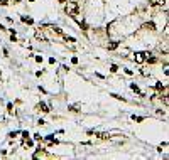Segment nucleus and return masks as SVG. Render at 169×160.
Listing matches in <instances>:
<instances>
[{"label":"nucleus","mask_w":169,"mask_h":160,"mask_svg":"<svg viewBox=\"0 0 169 160\" xmlns=\"http://www.w3.org/2000/svg\"><path fill=\"white\" fill-rule=\"evenodd\" d=\"M64 12L69 17H74V15H78V12H80V5L76 2H73V0H68V4L64 5Z\"/></svg>","instance_id":"nucleus-1"},{"label":"nucleus","mask_w":169,"mask_h":160,"mask_svg":"<svg viewBox=\"0 0 169 160\" xmlns=\"http://www.w3.org/2000/svg\"><path fill=\"white\" fill-rule=\"evenodd\" d=\"M145 61V52H135V62L142 64Z\"/></svg>","instance_id":"nucleus-2"},{"label":"nucleus","mask_w":169,"mask_h":160,"mask_svg":"<svg viewBox=\"0 0 169 160\" xmlns=\"http://www.w3.org/2000/svg\"><path fill=\"white\" fill-rule=\"evenodd\" d=\"M166 4V0H149V5H152V7H155V5H164Z\"/></svg>","instance_id":"nucleus-3"},{"label":"nucleus","mask_w":169,"mask_h":160,"mask_svg":"<svg viewBox=\"0 0 169 160\" xmlns=\"http://www.w3.org/2000/svg\"><path fill=\"white\" fill-rule=\"evenodd\" d=\"M44 142H46L47 145H54V143H58V140H54V137H53V135L46 137V138H44Z\"/></svg>","instance_id":"nucleus-4"},{"label":"nucleus","mask_w":169,"mask_h":160,"mask_svg":"<svg viewBox=\"0 0 169 160\" xmlns=\"http://www.w3.org/2000/svg\"><path fill=\"white\" fill-rule=\"evenodd\" d=\"M37 110H39V111H42V113H47V111H49V108H47L44 103H39V105H37Z\"/></svg>","instance_id":"nucleus-5"},{"label":"nucleus","mask_w":169,"mask_h":160,"mask_svg":"<svg viewBox=\"0 0 169 160\" xmlns=\"http://www.w3.org/2000/svg\"><path fill=\"white\" fill-rule=\"evenodd\" d=\"M144 29H147V30H155V24L154 22H147V24H144Z\"/></svg>","instance_id":"nucleus-6"},{"label":"nucleus","mask_w":169,"mask_h":160,"mask_svg":"<svg viewBox=\"0 0 169 160\" xmlns=\"http://www.w3.org/2000/svg\"><path fill=\"white\" fill-rule=\"evenodd\" d=\"M24 147H32V140H29V138H27V137H26V140H24Z\"/></svg>","instance_id":"nucleus-7"},{"label":"nucleus","mask_w":169,"mask_h":160,"mask_svg":"<svg viewBox=\"0 0 169 160\" xmlns=\"http://www.w3.org/2000/svg\"><path fill=\"white\" fill-rule=\"evenodd\" d=\"M36 37H37V39H46L44 34H42V30H36Z\"/></svg>","instance_id":"nucleus-8"},{"label":"nucleus","mask_w":169,"mask_h":160,"mask_svg":"<svg viewBox=\"0 0 169 160\" xmlns=\"http://www.w3.org/2000/svg\"><path fill=\"white\" fill-rule=\"evenodd\" d=\"M117 47H118V42H112V44L108 46V49H110V51H113V49H117Z\"/></svg>","instance_id":"nucleus-9"},{"label":"nucleus","mask_w":169,"mask_h":160,"mask_svg":"<svg viewBox=\"0 0 169 160\" xmlns=\"http://www.w3.org/2000/svg\"><path fill=\"white\" fill-rule=\"evenodd\" d=\"M22 20H24V22H27V24H32V22H34L31 17H22Z\"/></svg>","instance_id":"nucleus-10"},{"label":"nucleus","mask_w":169,"mask_h":160,"mask_svg":"<svg viewBox=\"0 0 169 160\" xmlns=\"http://www.w3.org/2000/svg\"><path fill=\"white\" fill-rule=\"evenodd\" d=\"M98 137H100V138H103V140H107V138H108V135H107V133H100Z\"/></svg>","instance_id":"nucleus-11"},{"label":"nucleus","mask_w":169,"mask_h":160,"mask_svg":"<svg viewBox=\"0 0 169 160\" xmlns=\"http://www.w3.org/2000/svg\"><path fill=\"white\" fill-rule=\"evenodd\" d=\"M117 71H118V67H117V66L113 64V66H112V73H117Z\"/></svg>","instance_id":"nucleus-12"},{"label":"nucleus","mask_w":169,"mask_h":160,"mask_svg":"<svg viewBox=\"0 0 169 160\" xmlns=\"http://www.w3.org/2000/svg\"><path fill=\"white\" fill-rule=\"evenodd\" d=\"M132 118H134L135 121H142V120H144V118H140V116H132Z\"/></svg>","instance_id":"nucleus-13"},{"label":"nucleus","mask_w":169,"mask_h":160,"mask_svg":"<svg viewBox=\"0 0 169 160\" xmlns=\"http://www.w3.org/2000/svg\"><path fill=\"white\" fill-rule=\"evenodd\" d=\"M59 2H64V0H59Z\"/></svg>","instance_id":"nucleus-14"}]
</instances>
